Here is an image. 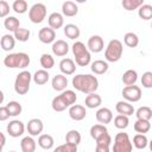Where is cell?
I'll return each instance as SVG.
<instances>
[{"label":"cell","instance_id":"cell-1","mask_svg":"<svg viewBox=\"0 0 152 152\" xmlns=\"http://www.w3.org/2000/svg\"><path fill=\"white\" fill-rule=\"evenodd\" d=\"M72 87L83 94L95 93L99 88V80L90 74H80L72 77Z\"/></svg>","mask_w":152,"mask_h":152},{"label":"cell","instance_id":"cell-2","mask_svg":"<svg viewBox=\"0 0 152 152\" xmlns=\"http://www.w3.org/2000/svg\"><path fill=\"white\" fill-rule=\"evenodd\" d=\"M4 64L7 68L14 69H25L30 64V57L25 52H17V53H10L4 58Z\"/></svg>","mask_w":152,"mask_h":152},{"label":"cell","instance_id":"cell-3","mask_svg":"<svg viewBox=\"0 0 152 152\" xmlns=\"http://www.w3.org/2000/svg\"><path fill=\"white\" fill-rule=\"evenodd\" d=\"M72 53H74L75 62H76L77 65L87 66L90 63L91 55L82 42H75L72 44Z\"/></svg>","mask_w":152,"mask_h":152},{"label":"cell","instance_id":"cell-4","mask_svg":"<svg viewBox=\"0 0 152 152\" xmlns=\"http://www.w3.org/2000/svg\"><path fill=\"white\" fill-rule=\"evenodd\" d=\"M122 52H124V46H122V43L119 40V39H112L107 48H106V51H104V58L107 62H112V63H115L118 62L121 56H122Z\"/></svg>","mask_w":152,"mask_h":152},{"label":"cell","instance_id":"cell-5","mask_svg":"<svg viewBox=\"0 0 152 152\" xmlns=\"http://www.w3.org/2000/svg\"><path fill=\"white\" fill-rule=\"evenodd\" d=\"M32 75L27 70H23L19 72L14 81V90L19 95H25L30 89V83L32 80Z\"/></svg>","mask_w":152,"mask_h":152},{"label":"cell","instance_id":"cell-6","mask_svg":"<svg viewBox=\"0 0 152 152\" xmlns=\"http://www.w3.org/2000/svg\"><path fill=\"white\" fill-rule=\"evenodd\" d=\"M132 148H133V144L131 142L127 133L120 132L115 135L114 146H113L114 152H131Z\"/></svg>","mask_w":152,"mask_h":152},{"label":"cell","instance_id":"cell-7","mask_svg":"<svg viewBox=\"0 0 152 152\" xmlns=\"http://www.w3.org/2000/svg\"><path fill=\"white\" fill-rule=\"evenodd\" d=\"M46 17V6L42 2L34 4L28 11V19L33 24H40Z\"/></svg>","mask_w":152,"mask_h":152},{"label":"cell","instance_id":"cell-8","mask_svg":"<svg viewBox=\"0 0 152 152\" xmlns=\"http://www.w3.org/2000/svg\"><path fill=\"white\" fill-rule=\"evenodd\" d=\"M122 96L128 102H138L141 99V89L135 84L126 86L122 89Z\"/></svg>","mask_w":152,"mask_h":152},{"label":"cell","instance_id":"cell-9","mask_svg":"<svg viewBox=\"0 0 152 152\" xmlns=\"http://www.w3.org/2000/svg\"><path fill=\"white\" fill-rule=\"evenodd\" d=\"M6 129H7V133H8L11 137L18 138V137H20V135L24 134L25 126H24L23 121H20V120H12V121H10V124L7 125Z\"/></svg>","mask_w":152,"mask_h":152},{"label":"cell","instance_id":"cell-10","mask_svg":"<svg viewBox=\"0 0 152 152\" xmlns=\"http://www.w3.org/2000/svg\"><path fill=\"white\" fill-rule=\"evenodd\" d=\"M56 38V32L52 27H43L38 32V39L44 44L53 43Z\"/></svg>","mask_w":152,"mask_h":152},{"label":"cell","instance_id":"cell-11","mask_svg":"<svg viewBox=\"0 0 152 152\" xmlns=\"http://www.w3.org/2000/svg\"><path fill=\"white\" fill-rule=\"evenodd\" d=\"M26 128H27V132H28V134H30V135L36 137V135H38V134H40V133L43 132L44 124H43V121H42L40 119L34 118V119L28 120Z\"/></svg>","mask_w":152,"mask_h":152},{"label":"cell","instance_id":"cell-12","mask_svg":"<svg viewBox=\"0 0 152 152\" xmlns=\"http://www.w3.org/2000/svg\"><path fill=\"white\" fill-rule=\"evenodd\" d=\"M86 115H87V110H86V108L83 106H81V104H72V106H70V108H69V116L72 120L81 121V120H83L86 118Z\"/></svg>","mask_w":152,"mask_h":152},{"label":"cell","instance_id":"cell-13","mask_svg":"<svg viewBox=\"0 0 152 152\" xmlns=\"http://www.w3.org/2000/svg\"><path fill=\"white\" fill-rule=\"evenodd\" d=\"M103 46H104L103 39L97 34H94L88 39V49L91 52H95V53L101 52L103 50Z\"/></svg>","mask_w":152,"mask_h":152},{"label":"cell","instance_id":"cell-14","mask_svg":"<svg viewBox=\"0 0 152 152\" xmlns=\"http://www.w3.org/2000/svg\"><path fill=\"white\" fill-rule=\"evenodd\" d=\"M52 52L55 56H58V57H63L68 53L69 51V45L65 40H62V39H58L56 42H53L52 44V48H51Z\"/></svg>","mask_w":152,"mask_h":152},{"label":"cell","instance_id":"cell-15","mask_svg":"<svg viewBox=\"0 0 152 152\" xmlns=\"http://www.w3.org/2000/svg\"><path fill=\"white\" fill-rule=\"evenodd\" d=\"M59 70L64 75H72L76 70V64L71 58H63L59 62Z\"/></svg>","mask_w":152,"mask_h":152},{"label":"cell","instance_id":"cell-16","mask_svg":"<svg viewBox=\"0 0 152 152\" xmlns=\"http://www.w3.org/2000/svg\"><path fill=\"white\" fill-rule=\"evenodd\" d=\"M52 88L57 91H63L66 89L68 86V78L64 76V74H58L56 76H53L52 81H51Z\"/></svg>","mask_w":152,"mask_h":152},{"label":"cell","instance_id":"cell-17","mask_svg":"<svg viewBox=\"0 0 152 152\" xmlns=\"http://www.w3.org/2000/svg\"><path fill=\"white\" fill-rule=\"evenodd\" d=\"M96 120L100 124H103V125L109 124L113 120V113H112V110L109 108H106V107L97 109V112H96Z\"/></svg>","mask_w":152,"mask_h":152},{"label":"cell","instance_id":"cell-18","mask_svg":"<svg viewBox=\"0 0 152 152\" xmlns=\"http://www.w3.org/2000/svg\"><path fill=\"white\" fill-rule=\"evenodd\" d=\"M95 141H96V151L97 152H108L110 142H112V137L107 133Z\"/></svg>","mask_w":152,"mask_h":152},{"label":"cell","instance_id":"cell-19","mask_svg":"<svg viewBox=\"0 0 152 152\" xmlns=\"http://www.w3.org/2000/svg\"><path fill=\"white\" fill-rule=\"evenodd\" d=\"M48 23H49V26L52 27L53 30H58L63 26L64 24V19H63V15L58 12H53L49 15L48 18Z\"/></svg>","mask_w":152,"mask_h":152},{"label":"cell","instance_id":"cell-20","mask_svg":"<svg viewBox=\"0 0 152 152\" xmlns=\"http://www.w3.org/2000/svg\"><path fill=\"white\" fill-rule=\"evenodd\" d=\"M84 103H86V107H88L90 109H94V108H97V107L101 106L102 99L96 93H90V94H87L86 100H84Z\"/></svg>","mask_w":152,"mask_h":152},{"label":"cell","instance_id":"cell-21","mask_svg":"<svg viewBox=\"0 0 152 152\" xmlns=\"http://www.w3.org/2000/svg\"><path fill=\"white\" fill-rule=\"evenodd\" d=\"M62 13L65 17H75L78 13V7L74 1H64L62 5Z\"/></svg>","mask_w":152,"mask_h":152},{"label":"cell","instance_id":"cell-22","mask_svg":"<svg viewBox=\"0 0 152 152\" xmlns=\"http://www.w3.org/2000/svg\"><path fill=\"white\" fill-rule=\"evenodd\" d=\"M115 109L119 114H125V115H128V116L134 113V108L128 101H119L115 106Z\"/></svg>","mask_w":152,"mask_h":152},{"label":"cell","instance_id":"cell-23","mask_svg":"<svg viewBox=\"0 0 152 152\" xmlns=\"http://www.w3.org/2000/svg\"><path fill=\"white\" fill-rule=\"evenodd\" d=\"M0 44L4 51H11L15 46V37L11 34H4L0 40Z\"/></svg>","mask_w":152,"mask_h":152},{"label":"cell","instance_id":"cell-24","mask_svg":"<svg viewBox=\"0 0 152 152\" xmlns=\"http://www.w3.org/2000/svg\"><path fill=\"white\" fill-rule=\"evenodd\" d=\"M108 66H109V65H108L107 62L101 61V59H97V61H94V62L91 63L90 69H91V71H93L94 74H96V75H102V74L107 72Z\"/></svg>","mask_w":152,"mask_h":152},{"label":"cell","instance_id":"cell-25","mask_svg":"<svg viewBox=\"0 0 152 152\" xmlns=\"http://www.w3.org/2000/svg\"><path fill=\"white\" fill-rule=\"evenodd\" d=\"M107 133H108V129L103 124H96V125L91 126V128H90V137L95 140H97L99 138H101L102 135H104Z\"/></svg>","mask_w":152,"mask_h":152},{"label":"cell","instance_id":"cell-26","mask_svg":"<svg viewBox=\"0 0 152 152\" xmlns=\"http://www.w3.org/2000/svg\"><path fill=\"white\" fill-rule=\"evenodd\" d=\"M49 72L46 71V69H40V70H37L32 77L33 82L38 86H42V84H45L48 81H49Z\"/></svg>","mask_w":152,"mask_h":152},{"label":"cell","instance_id":"cell-27","mask_svg":"<svg viewBox=\"0 0 152 152\" xmlns=\"http://www.w3.org/2000/svg\"><path fill=\"white\" fill-rule=\"evenodd\" d=\"M20 147L23 152H34L36 151V141L32 137H25L20 141Z\"/></svg>","mask_w":152,"mask_h":152},{"label":"cell","instance_id":"cell-28","mask_svg":"<svg viewBox=\"0 0 152 152\" xmlns=\"http://www.w3.org/2000/svg\"><path fill=\"white\" fill-rule=\"evenodd\" d=\"M53 138L50 134H40L38 138V145L44 150H51L53 147Z\"/></svg>","mask_w":152,"mask_h":152},{"label":"cell","instance_id":"cell-29","mask_svg":"<svg viewBox=\"0 0 152 152\" xmlns=\"http://www.w3.org/2000/svg\"><path fill=\"white\" fill-rule=\"evenodd\" d=\"M80 28L75 24H66L64 26V34L69 39H76L80 37Z\"/></svg>","mask_w":152,"mask_h":152},{"label":"cell","instance_id":"cell-30","mask_svg":"<svg viewBox=\"0 0 152 152\" xmlns=\"http://www.w3.org/2000/svg\"><path fill=\"white\" fill-rule=\"evenodd\" d=\"M137 80H138V74H137V71L133 70V69H129V70L125 71L124 75H122V82H124L126 86L135 84Z\"/></svg>","mask_w":152,"mask_h":152},{"label":"cell","instance_id":"cell-31","mask_svg":"<svg viewBox=\"0 0 152 152\" xmlns=\"http://www.w3.org/2000/svg\"><path fill=\"white\" fill-rule=\"evenodd\" d=\"M151 129V124H150V120H141V119H138L135 122H134V131L137 133H147L148 131Z\"/></svg>","mask_w":152,"mask_h":152},{"label":"cell","instance_id":"cell-32","mask_svg":"<svg viewBox=\"0 0 152 152\" xmlns=\"http://www.w3.org/2000/svg\"><path fill=\"white\" fill-rule=\"evenodd\" d=\"M148 144V140L144 133H138L133 137V145L138 150H144Z\"/></svg>","mask_w":152,"mask_h":152},{"label":"cell","instance_id":"cell-33","mask_svg":"<svg viewBox=\"0 0 152 152\" xmlns=\"http://www.w3.org/2000/svg\"><path fill=\"white\" fill-rule=\"evenodd\" d=\"M51 106H52V109H53L55 112H63V110H65V109L69 107L61 95L53 97V100H52V102H51Z\"/></svg>","mask_w":152,"mask_h":152},{"label":"cell","instance_id":"cell-34","mask_svg":"<svg viewBox=\"0 0 152 152\" xmlns=\"http://www.w3.org/2000/svg\"><path fill=\"white\" fill-rule=\"evenodd\" d=\"M4 26L6 30L11 31V32H14L17 28L20 27V23H19V19H17L15 17H7L4 21Z\"/></svg>","mask_w":152,"mask_h":152},{"label":"cell","instance_id":"cell-35","mask_svg":"<svg viewBox=\"0 0 152 152\" xmlns=\"http://www.w3.org/2000/svg\"><path fill=\"white\" fill-rule=\"evenodd\" d=\"M39 63H40V65L43 66V69L49 70V69L53 68V65H55V59H53V57H52L50 53H43V55L40 56V58H39Z\"/></svg>","mask_w":152,"mask_h":152},{"label":"cell","instance_id":"cell-36","mask_svg":"<svg viewBox=\"0 0 152 152\" xmlns=\"http://www.w3.org/2000/svg\"><path fill=\"white\" fill-rule=\"evenodd\" d=\"M129 120H128V115L125 114H119L114 118V126L119 129H125L128 127Z\"/></svg>","mask_w":152,"mask_h":152},{"label":"cell","instance_id":"cell-37","mask_svg":"<svg viewBox=\"0 0 152 152\" xmlns=\"http://www.w3.org/2000/svg\"><path fill=\"white\" fill-rule=\"evenodd\" d=\"M137 119H141V120H151L152 119V109L147 106H142L140 108L137 109L135 112Z\"/></svg>","mask_w":152,"mask_h":152},{"label":"cell","instance_id":"cell-38","mask_svg":"<svg viewBox=\"0 0 152 152\" xmlns=\"http://www.w3.org/2000/svg\"><path fill=\"white\" fill-rule=\"evenodd\" d=\"M138 14L142 20H150L152 19V6L151 5H141L138 8Z\"/></svg>","mask_w":152,"mask_h":152},{"label":"cell","instance_id":"cell-39","mask_svg":"<svg viewBox=\"0 0 152 152\" xmlns=\"http://www.w3.org/2000/svg\"><path fill=\"white\" fill-rule=\"evenodd\" d=\"M121 5L126 11H134L144 5V0H122Z\"/></svg>","mask_w":152,"mask_h":152},{"label":"cell","instance_id":"cell-40","mask_svg":"<svg viewBox=\"0 0 152 152\" xmlns=\"http://www.w3.org/2000/svg\"><path fill=\"white\" fill-rule=\"evenodd\" d=\"M124 43L128 46V48H135L139 44V38L135 33L133 32H127L124 36Z\"/></svg>","mask_w":152,"mask_h":152},{"label":"cell","instance_id":"cell-41","mask_svg":"<svg viewBox=\"0 0 152 152\" xmlns=\"http://www.w3.org/2000/svg\"><path fill=\"white\" fill-rule=\"evenodd\" d=\"M65 141L74 144V145H78L81 142V134L76 129H71L65 134Z\"/></svg>","mask_w":152,"mask_h":152},{"label":"cell","instance_id":"cell-42","mask_svg":"<svg viewBox=\"0 0 152 152\" xmlns=\"http://www.w3.org/2000/svg\"><path fill=\"white\" fill-rule=\"evenodd\" d=\"M61 96L63 97V100L66 102V104L70 107V106H72L75 102H76V100H77V95H76V93L74 91V90H63L62 91V94H61Z\"/></svg>","mask_w":152,"mask_h":152},{"label":"cell","instance_id":"cell-43","mask_svg":"<svg viewBox=\"0 0 152 152\" xmlns=\"http://www.w3.org/2000/svg\"><path fill=\"white\" fill-rule=\"evenodd\" d=\"M27 8H28V6H27L26 0H14V2L12 4V10L19 14L25 13L27 11Z\"/></svg>","mask_w":152,"mask_h":152},{"label":"cell","instance_id":"cell-44","mask_svg":"<svg viewBox=\"0 0 152 152\" xmlns=\"http://www.w3.org/2000/svg\"><path fill=\"white\" fill-rule=\"evenodd\" d=\"M13 33H14L15 39L19 40V42H27L28 38H30V34H31L30 31H28L27 28H24V27H19V28H17Z\"/></svg>","mask_w":152,"mask_h":152},{"label":"cell","instance_id":"cell-45","mask_svg":"<svg viewBox=\"0 0 152 152\" xmlns=\"http://www.w3.org/2000/svg\"><path fill=\"white\" fill-rule=\"evenodd\" d=\"M6 106H7V108H8V112H10V114H11V116H17V115H19V114L21 113V110H23L21 104H20L19 102H17V101H10Z\"/></svg>","mask_w":152,"mask_h":152},{"label":"cell","instance_id":"cell-46","mask_svg":"<svg viewBox=\"0 0 152 152\" xmlns=\"http://www.w3.org/2000/svg\"><path fill=\"white\" fill-rule=\"evenodd\" d=\"M141 84L144 88L150 89L152 88V71H146L141 76Z\"/></svg>","mask_w":152,"mask_h":152},{"label":"cell","instance_id":"cell-47","mask_svg":"<svg viewBox=\"0 0 152 152\" xmlns=\"http://www.w3.org/2000/svg\"><path fill=\"white\" fill-rule=\"evenodd\" d=\"M56 152H59V151H63V152H76L77 151V145H74V144H70V142H66L56 147L55 148Z\"/></svg>","mask_w":152,"mask_h":152},{"label":"cell","instance_id":"cell-48","mask_svg":"<svg viewBox=\"0 0 152 152\" xmlns=\"http://www.w3.org/2000/svg\"><path fill=\"white\" fill-rule=\"evenodd\" d=\"M8 13H10V5L5 0H1L0 1V17L5 18L7 17Z\"/></svg>","mask_w":152,"mask_h":152},{"label":"cell","instance_id":"cell-49","mask_svg":"<svg viewBox=\"0 0 152 152\" xmlns=\"http://www.w3.org/2000/svg\"><path fill=\"white\" fill-rule=\"evenodd\" d=\"M10 116H11V114H10V112H8L7 106L0 107V121H5V120H7Z\"/></svg>","mask_w":152,"mask_h":152},{"label":"cell","instance_id":"cell-50","mask_svg":"<svg viewBox=\"0 0 152 152\" xmlns=\"http://www.w3.org/2000/svg\"><path fill=\"white\" fill-rule=\"evenodd\" d=\"M0 137H1V145H0V150L4 148L5 144H6V139H5V134L4 133H0Z\"/></svg>","mask_w":152,"mask_h":152},{"label":"cell","instance_id":"cell-51","mask_svg":"<svg viewBox=\"0 0 152 152\" xmlns=\"http://www.w3.org/2000/svg\"><path fill=\"white\" fill-rule=\"evenodd\" d=\"M87 0H76V2H78V4H83V2H86Z\"/></svg>","mask_w":152,"mask_h":152},{"label":"cell","instance_id":"cell-52","mask_svg":"<svg viewBox=\"0 0 152 152\" xmlns=\"http://www.w3.org/2000/svg\"><path fill=\"white\" fill-rule=\"evenodd\" d=\"M148 145H150V150H151V151H152V140H151V141H150V142H148Z\"/></svg>","mask_w":152,"mask_h":152},{"label":"cell","instance_id":"cell-53","mask_svg":"<svg viewBox=\"0 0 152 152\" xmlns=\"http://www.w3.org/2000/svg\"><path fill=\"white\" fill-rule=\"evenodd\" d=\"M151 28H152V23H151Z\"/></svg>","mask_w":152,"mask_h":152}]
</instances>
